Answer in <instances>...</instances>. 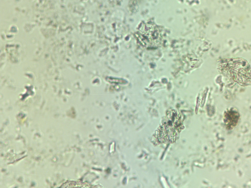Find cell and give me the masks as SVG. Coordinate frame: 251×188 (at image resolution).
<instances>
[{
  "mask_svg": "<svg viewBox=\"0 0 251 188\" xmlns=\"http://www.w3.org/2000/svg\"><path fill=\"white\" fill-rule=\"evenodd\" d=\"M181 116L176 111L168 113L156 133V138L160 142H174L182 129Z\"/></svg>",
  "mask_w": 251,
  "mask_h": 188,
  "instance_id": "6da1fadb",
  "label": "cell"
},
{
  "mask_svg": "<svg viewBox=\"0 0 251 188\" xmlns=\"http://www.w3.org/2000/svg\"><path fill=\"white\" fill-rule=\"evenodd\" d=\"M225 122L227 126L232 128L235 126L239 119V114L235 110H230L225 114Z\"/></svg>",
  "mask_w": 251,
  "mask_h": 188,
  "instance_id": "7a4b0ae2",
  "label": "cell"
}]
</instances>
